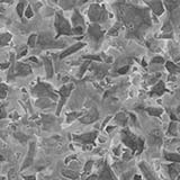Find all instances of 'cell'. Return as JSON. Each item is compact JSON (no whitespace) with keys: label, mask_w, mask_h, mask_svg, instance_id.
I'll list each match as a JSON object with an SVG mask.
<instances>
[{"label":"cell","mask_w":180,"mask_h":180,"mask_svg":"<svg viewBox=\"0 0 180 180\" xmlns=\"http://www.w3.org/2000/svg\"><path fill=\"white\" fill-rule=\"evenodd\" d=\"M123 142L130 148L132 152L141 153L144 149V141L140 137L135 136L133 133H131L128 130H124L122 132Z\"/></svg>","instance_id":"6da1fadb"},{"label":"cell","mask_w":180,"mask_h":180,"mask_svg":"<svg viewBox=\"0 0 180 180\" xmlns=\"http://www.w3.org/2000/svg\"><path fill=\"white\" fill-rule=\"evenodd\" d=\"M55 29H56V37L60 35H72V28L69 22L63 17L60 11L55 15Z\"/></svg>","instance_id":"7a4b0ae2"},{"label":"cell","mask_w":180,"mask_h":180,"mask_svg":"<svg viewBox=\"0 0 180 180\" xmlns=\"http://www.w3.org/2000/svg\"><path fill=\"white\" fill-rule=\"evenodd\" d=\"M88 16L92 23H102L107 19V11L105 7L99 5H91L88 10Z\"/></svg>","instance_id":"3957f363"},{"label":"cell","mask_w":180,"mask_h":180,"mask_svg":"<svg viewBox=\"0 0 180 180\" xmlns=\"http://www.w3.org/2000/svg\"><path fill=\"white\" fill-rule=\"evenodd\" d=\"M37 44L43 47V49H60V47H63V43H58L56 41H54L50 35H46V34H41V35L37 37Z\"/></svg>","instance_id":"277c9868"},{"label":"cell","mask_w":180,"mask_h":180,"mask_svg":"<svg viewBox=\"0 0 180 180\" xmlns=\"http://www.w3.org/2000/svg\"><path fill=\"white\" fill-rule=\"evenodd\" d=\"M33 94L38 96V97H46V98H52V99H56L55 95L53 94V91L51 90V87L49 85H45L43 82H40L38 85H36L33 88Z\"/></svg>","instance_id":"5b68a950"},{"label":"cell","mask_w":180,"mask_h":180,"mask_svg":"<svg viewBox=\"0 0 180 180\" xmlns=\"http://www.w3.org/2000/svg\"><path fill=\"white\" fill-rule=\"evenodd\" d=\"M72 89H73V85H65L60 90H59V95H60V102H59L58 110H56V115H60V112L65 104V101L68 99L69 95L71 94Z\"/></svg>","instance_id":"8992f818"},{"label":"cell","mask_w":180,"mask_h":180,"mask_svg":"<svg viewBox=\"0 0 180 180\" xmlns=\"http://www.w3.org/2000/svg\"><path fill=\"white\" fill-rule=\"evenodd\" d=\"M32 72L30 70V66L25 63H16V64L13 66L11 71H10V74L9 77H24V76H27Z\"/></svg>","instance_id":"52a82bcc"},{"label":"cell","mask_w":180,"mask_h":180,"mask_svg":"<svg viewBox=\"0 0 180 180\" xmlns=\"http://www.w3.org/2000/svg\"><path fill=\"white\" fill-rule=\"evenodd\" d=\"M88 34H89V37L95 41V42H100L104 37V30H101L100 26L98 24H92L89 26L88 28Z\"/></svg>","instance_id":"ba28073f"},{"label":"cell","mask_w":180,"mask_h":180,"mask_svg":"<svg viewBox=\"0 0 180 180\" xmlns=\"http://www.w3.org/2000/svg\"><path fill=\"white\" fill-rule=\"evenodd\" d=\"M97 137V132H90V133H86V134H81V135H77L73 136L74 141H78L82 144H92L94 141Z\"/></svg>","instance_id":"9c48e42d"},{"label":"cell","mask_w":180,"mask_h":180,"mask_svg":"<svg viewBox=\"0 0 180 180\" xmlns=\"http://www.w3.org/2000/svg\"><path fill=\"white\" fill-rule=\"evenodd\" d=\"M99 118V113H98V110L96 109V108H91L90 110H89V113H87L85 116H82V117H80L79 121L82 124H91V123L96 122L97 119Z\"/></svg>","instance_id":"30bf717a"},{"label":"cell","mask_w":180,"mask_h":180,"mask_svg":"<svg viewBox=\"0 0 180 180\" xmlns=\"http://www.w3.org/2000/svg\"><path fill=\"white\" fill-rule=\"evenodd\" d=\"M149 7L152 9V11L157 16H160V15L163 14L164 11V8H163V5L161 2V0H151V1H146Z\"/></svg>","instance_id":"8fae6325"},{"label":"cell","mask_w":180,"mask_h":180,"mask_svg":"<svg viewBox=\"0 0 180 180\" xmlns=\"http://www.w3.org/2000/svg\"><path fill=\"white\" fill-rule=\"evenodd\" d=\"M34 155H35V144L30 143V145H29V150H28V154H27V157H26L25 161H24V164H23L22 169H26V168H28V167L33 163V161H34Z\"/></svg>","instance_id":"7c38bea8"},{"label":"cell","mask_w":180,"mask_h":180,"mask_svg":"<svg viewBox=\"0 0 180 180\" xmlns=\"http://www.w3.org/2000/svg\"><path fill=\"white\" fill-rule=\"evenodd\" d=\"M149 142L151 145H161L162 143V135L159 130L152 131L149 135Z\"/></svg>","instance_id":"4fadbf2b"},{"label":"cell","mask_w":180,"mask_h":180,"mask_svg":"<svg viewBox=\"0 0 180 180\" xmlns=\"http://www.w3.org/2000/svg\"><path fill=\"white\" fill-rule=\"evenodd\" d=\"M100 179L101 180H117L115 177V174L113 173L110 167L108 166L107 163H105L104 166V169L101 171V176H100Z\"/></svg>","instance_id":"5bb4252c"},{"label":"cell","mask_w":180,"mask_h":180,"mask_svg":"<svg viewBox=\"0 0 180 180\" xmlns=\"http://www.w3.org/2000/svg\"><path fill=\"white\" fill-rule=\"evenodd\" d=\"M168 172L170 174V178L174 180L177 176L180 173V162H172L171 164L168 166Z\"/></svg>","instance_id":"9a60e30c"},{"label":"cell","mask_w":180,"mask_h":180,"mask_svg":"<svg viewBox=\"0 0 180 180\" xmlns=\"http://www.w3.org/2000/svg\"><path fill=\"white\" fill-rule=\"evenodd\" d=\"M140 169H141L142 173L145 176L146 180H158L157 179V177L154 176V173L150 170V168L145 164V162H141V163H140Z\"/></svg>","instance_id":"2e32d148"},{"label":"cell","mask_w":180,"mask_h":180,"mask_svg":"<svg viewBox=\"0 0 180 180\" xmlns=\"http://www.w3.org/2000/svg\"><path fill=\"white\" fill-rule=\"evenodd\" d=\"M85 45H86L85 43H77V44H74V45H72L71 47L66 49L64 52H62V53H61L60 59H64L65 56H68V55H70V54H72V53H74V52H77V51H79L80 49H82Z\"/></svg>","instance_id":"e0dca14e"},{"label":"cell","mask_w":180,"mask_h":180,"mask_svg":"<svg viewBox=\"0 0 180 180\" xmlns=\"http://www.w3.org/2000/svg\"><path fill=\"white\" fill-rule=\"evenodd\" d=\"M166 91H167V89H166L164 83H163L162 81H159L158 83L152 88L150 95H151V96H161V95L164 94Z\"/></svg>","instance_id":"ac0fdd59"},{"label":"cell","mask_w":180,"mask_h":180,"mask_svg":"<svg viewBox=\"0 0 180 180\" xmlns=\"http://www.w3.org/2000/svg\"><path fill=\"white\" fill-rule=\"evenodd\" d=\"M72 24H73L74 27H76V26H82V27H83V25H85L83 17L80 15V13L78 10H74V13H73V16H72Z\"/></svg>","instance_id":"d6986e66"},{"label":"cell","mask_w":180,"mask_h":180,"mask_svg":"<svg viewBox=\"0 0 180 180\" xmlns=\"http://www.w3.org/2000/svg\"><path fill=\"white\" fill-rule=\"evenodd\" d=\"M127 121H128V117H127V115L125 113H118L115 116V122L118 125H121V126H125Z\"/></svg>","instance_id":"ffe728a7"},{"label":"cell","mask_w":180,"mask_h":180,"mask_svg":"<svg viewBox=\"0 0 180 180\" xmlns=\"http://www.w3.org/2000/svg\"><path fill=\"white\" fill-rule=\"evenodd\" d=\"M77 4V0H60V6L63 9H71Z\"/></svg>","instance_id":"44dd1931"},{"label":"cell","mask_w":180,"mask_h":180,"mask_svg":"<svg viewBox=\"0 0 180 180\" xmlns=\"http://www.w3.org/2000/svg\"><path fill=\"white\" fill-rule=\"evenodd\" d=\"M44 62H45V68H46V76L47 78H52L53 76V66H52V62L49 58L44 59Z\"/></svg>","instance_id":"7402d4cb"},{"label":"cell","mask_w":180,"mask_h":180,"mask_svg":"<svg viewBox=\"0 0 180 180\" xmlns=\"http://www.w3.org/2000/svg\"><path fill=\"white\" fill-rule=\"evenodd\" d=\"M62 174L64 176L65 178H69V179L72 180H76L79 178V173L77 171H74V170H64V171H62Z\"/></svg>","instance_id":"603a6c76"},{"label":"cell","mask_w":180,"mask_h":180,"mask_svg":"<svg viewBox=\"0 0 180 180\" xmlns=\"http://www.w3.org/2000/svg\"><path fill=\"white\" fill-rule=\"evenodd\" d=\"M95 72H96V76L101 79L106 73H107V69L105 66H100V65H95Z\"/></svg>","instance_id":"cb8c5ba5"},{"label":"cell","mask_w":180,"mask_h":180,"mask_svg":"<svg viewBox=\"0 0 180 180\" xmlns=\"http://www.w3.org/2000/svg\"><path fill=\"white\" fill-rule=\"evenodd\" d=\"M164 158L170 162H180V154L177 153H167Z\"/></svg>","instance_id":"d4e9b609"},{"label":"cell","mask_w":180,"mask_h":180,"mask_svg":"<svg viewBox=\"0 0 180 180\" xmlns=\"http://www.w3.org/2000/svg\"><path fill=\"white\" fill-rule=\"evenodd\" d=\"M146 112L149 113V115H151V116H160L162 113H163V109H162V108L150 107V108H146Z\"/></svg>","instance_id":"484cf974"},{"label":"cell","mask_w":180,"mask_h":180,"mask_svg":"<svg viewBox=\"0 0 180 180\" xmlns=\"http://www.w3.org/2000/svg\"><path fill=\"white\" fill-rule=\"evenodd\" d=\"M177 131H178V124L177 122H171L170 125H169V130H168V133L170 135H177Z\"/></svg>","instance_id":"4316f807"},{"label":"cell","mask_w":180,"mask_h":180,"mask_svg":"<svg viewBox=\"0 0 180 180\" xmlns=\"http://www.w3.org/2000/svg\"><path fill=\"white\" fill-rule=\"evenodd\" d=\"M164 2H166V6L168 8V10L171 13L173 9H176L177 6H178V4H177V0H164Z\"/></svg>","instance_id":"83f0119b"},{"label":"cell","mask_w":180,"mask_h":180,"mask_svg":"<svg viewBox=\"0 0 180 180\" xmlns=\"http://www.w3.org/2000/svg\"><path fill=\"white\" fill-rule=\"evenodd\" d=\"M51 105V101L46 98V97H43L42 99H40V100L37 101V106H40V107L42 108H45V107H49Z\"/></svg>","instance_id":"f1b7e54d"},{"label":"cell","mask_w":180,"mask_h":180,"mask_svg":"<svg viewBox=\"0 0 180 180\" xmlns=\"http://www.w3.org/2000/svg\"><path fill=\"white\" fill-rule=\"evenodd\" d=\"M25 6H26V2L22 0L19 4H18V6H17V14L19 17H22L23 14H24V10H25Z\"/></svg>","instance_id":"f546056e"},{"label":"cell","mask_w":180,"mask_h":180,"mask_svg":"<svg viewBox=\"0 0 180 180\" xmlns=\"http://www.w3.org/2000/svg\"><path fill=\"white\" fill-rule=\"evenodd\" d=\"M10 38H11L10 34H1L0 35V44L1 45H6V44L9 43Z\"/></svg>","instance_id":"4dcf8cb0"},{"label":"cell","mask_w":180,"mask_h":180,"mask_svg":"<svg viewBox=\"0 0 180 180\" xmlns=\"http://www.w3.org/2000/svg\"><path fill=\"white\" fill-rule=\"evenodd\" d=\"M8 180H19L18 178V174H17V171L16 169H10L9 172H8Z\"/></svg>","instance_id":"1f68e13d"},{"label":"cell","mask_w":180,"mask_h":180,"mask_svg":"<svg viewBox=\"0 0 180 180\" xmlns=\"http://www.w3.org/2000/svg\"><path fill=\"white\" fill-rule=\"evenodd\" d=\"M92 166H94V162L90 160V161H88L86 163V166H85V174H87V173H89L90 171H91V169H92Z\"/></svg>","instance_id":"d6a6232c"},{"label":"cell","mask_w":180,"mask_h":180,"mask_svg":"<svg viewBox=\"0 0 180 180\" xmlns=\"http://www.w3.org/2000/svg\"><path fill=\"white\" fill-rule=\"evenodd\" d=\"M72 33L74 35H81L83 33V27L82 26H76V27L72 28Z\"/></svg>","instance_id":"836d02e7"},{"label":"cell","mask_w":180,"mask_h":180,"mask_svg":"<svg viewBox=\"0 0 180 180\" xmlns=\"http://www.w3.org/2000/svg\"><path fill=\"white\" fill-rule=\"evenodd\" d=\"M37 35H32L28 40V45L29 46H35V44L37 43Z\"/></svg>","instance_id":"e575fe53"},{"label":"cell","mask_w":180,"mask_h":180,"mask_svg":"<svg viewBox=\"0 0 180 180\" xmlns=\"http://www.w3.org/2000/svg\"><path fill=\"white\" fill-rule=\"evenodd\" d=\"M79 116H80L79 113H72V114H69V115H68V119H66V122L71 123L73 119H76V118L79 117Z\"/></svg>","instance_id":"d590c367"},{"label":"cell","mask_w":180,"mask_h":180,"mask_svg":"<svg viewBox=\"0 0 180 180\" xmlns=\"http://www.w3.org/2000/svg\"><path fill=\"white\" fill-rule=\"evenodd\" d=\"M119 28H121V25H119V23H118L117 25H115V27H113V28L109 30V35H116Z\"/></svg>","instance_id":"8d00e7d4"},{"label":"cell","mask_w":180,"mask_h":180,"mask_svg":"<svg viewBox=\"0 0 180 180\" xmlns=\"http://www.w3.org/2000/svg\"><path fill=\"white\" fill-rule=\"evenodd\" d=\"M130 70V66L128 65H125V66H122V68H119L117 72L119 73V74H124V73H126V72Z\"/></svg>","instance_id":"74e56055"},{"label":"cell","mask_w":180,"mask_h":180,"mask_svg":"<svg viewBox=\"0 0 180 180\" xmlns=\"http://www.w3.org/2000/svg\"><path fill=\"white\" fill-rule=\"evenodd\" d=\"M163 62H164V60H163L162 56H155L151 61V63H163Z\"/></svg>","instance_id":"f35d334b"},{"label":"cell","mask_w":180,"mask_h":180,"mask_svg":"<svg viewBox=\"0 0 180 180\" xmlns=\"http://www.w3.org/2000/svg\"><path fill=\"white\" fill-rule=\"evenodd\" d=\"M88 65H89V62H86V63H83V64H82L81 69H80V72H79V77H81V76L85 73V71H86L87 68H88Z\"/></svg>","instance_id":"ab89813d"},{"label":"cell","mask_w":180,"mask_h":180,"mask_svg":"<svg viewBox=\"0 0 180 180\" xmlns=\"http://www.w3.org/2000/svg\"><path fill=\"white\" fill-rule=\"evenodd\" d=\"M25 15H26V17H27V18H32V17H33V10H32V8L29 7V6L26 8Z\"/></svg>","instance_id":"60d3db41"},{"label":"cell","mask_w":180,"mask_h":180,"mask_svg":"<svg viewBox=\"0 0 180 180\" xmlns=\"http://www.w3.org/2000/svg\"><path fill=\"white\" fill-rule=\"evenodd\" d=\"M132 157H133V153H131L130 151H126L124 153V157L123 158H124V160H130Z\"/></svg>","instance_id":"b9f144b4"},{"label":"cell","mask_w":180,"mask_h":180,"mask_svg":"<svg viewBox=\"0 0 180 180\" xmlns=\"http://www.w3.org/2000/svg\"><path fill=\"white\" fill-rule=\"evenodd\" d=\"M5 117H6V110H5V108H0V119H2Z\"/></svg>","instance_id":"7bdbcfd3"},{"label":"cell","mask_w":180,"mask_h":180,"mask_svg":"<svg viewBox=\"0 0 180 180\" xmlns=\"http://www.w3.org/2000/svg\"><path fill=\"white\" fill-rule=\"evenodd\" d=\"M23 179L24 180H36L35 176H23Z\"/></svg>","instance_id":"ee69618b"},{"label":"cell","mask_w":180,"mask_h":180,"mask_svg":"<svg viewBox=\"0 0 180 180\" xmlns=\"http://www.w3.org/2000/svg\"><path fill=\"white\" fill-rule=\"evenodd\" d=\"M5 97H6V91H5V90H4V91L0 90V98H5Z\"/></svg>","instance_id":"f6af8a7d"},{"label":"cell","mask_w":180,"mask_h":180,"mask_svg":"<svg viewBox=\"0 0 180 180\" xmlns=\"http://www.w3.org/2000/svg\"><path fill=\"white\" fill-rule=\"evenodd\" d=\"M133 180H142V177H141L140 174H135L134 178H133Z\"/></svg>","instance_id":"bcb514c9"},{"label":"cell","mask_w":180,"mask_h":180,"mask_svg":"<svg viewBox=\"0 0 180 180\" xmlns=\"http://www.w3.org/2000/svg\"><path fill=\"white\" fill-rule=\"evenodd\" d=\"M96 179H97V176H96V174H94V176H90V177H89V178H88L87 180H96Z\"/></svg>","instance_id":"7dc6e473"},{"label":"cell","mask_w":180,"mask_h":180,"mask_svg":"<svg viewBox=\"0 0 180 180\" xmlns=\"http://www.w3.org/2000/svg\"><path fill=\"white\" fill-rule=\"evenodd\" d=\"M13 2V0H0V2Z\"/></svg>","instance_id":"c3c4849f"},{"label":"cell","mask_w":180,"mask_h":180,"mask_svg":"<svg viewBox=\"0 0 180 180\" xmlns=\"http://www.w3.org/2000/svg\"><path fill=\"white\" fill-rule=\"evenodd\" d=\"M171 118H172L173 121H177V117H176L174 115H171Z\"/></svg>","instance_id":"681fc988"},{"label":"cell","mask_w":180,"mask_h":180,"mask_svg":"<svg viewBox=\"0 0 180 180\" xmlns=\"http://www.w3.org/2000/svg\"><path fill=\"white\" fill-rule=\"evenodd\" d=\"M117 1H118L119 4H124V2H125V0H117Z\"/></svg>","instance_id":"f907efd6"},{"label":"cell","mask_w":180,"mask_h":180,"mask_svg":"<svg viewBox=\"0 0 180 180\" xmlns=\"http://www.w3.org/2000/svg\"><path fill=\"white\" fill-rule=\"evenodd\" d=\"M177 112H178V113H180V105H179V107H178V109H177Z\"/></svg>","instance_id":"816d5d0a"},{"label":"cell","mask_w":180,"mask_h":180,"mask_svg":"<svg viewBox=\"0 0 180 180\" xmlns=\"http://www.w3.org/2000/svg\"><path fill=\"white\" fill-rule=\"evenodd\" d=\"M53 1H54V2H56V1H58V0H53Z\"/></svg>","instance_id":"f5cc1de1"},{"label":"cell","mask_w":180,"mask_h":180,"mask_svg":"<svg viewBox=\"0 0 180 180\" xmlns=\"http://www.w3.org/2000/svg\"><path fill=\"white\" fill-rule=\"evenodd\" d=\"M177 180H180V177H179V178H178V179H177Z\"/></svg>","instance_id":"db71d44e"}]
</instances>
